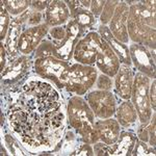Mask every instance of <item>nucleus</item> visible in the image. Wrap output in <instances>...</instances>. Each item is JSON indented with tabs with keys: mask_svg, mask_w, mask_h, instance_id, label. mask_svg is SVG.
Wrapping results in <instances>:
<instances>
[{
	"mask_svg": "<svg viewBox=\"0 0 156 156\" xmlns=\"http://www.w3.org/2000/svg\"><path fill=\"white\" fill-rule=\"evenodd\" d=\"M155 1L135 2L129 6L127 19L128 37L136 44L155 49Z\"/></svg>",
	"mask_w": 156,
	"mask_h": 156,
	"instance_id": "f257e3e1",
	"label": "nucleus"
},
{
	"mask_svg": "<svg viewBox=\"0 0 156 156\" xmlns=\"http://www.w3.org/2000/svg\"><path fill=\"white\" fill-rule=\"evenodd\" d=\"M97 80V71L94 67L82 64L70 66L60 76V83L68 92L83 95Z\"/></svg>",
	"mask_w": 156,
	"mask_h": 156,
	"instance_id": "f03ea898",
	"label": "nucleus"
},
{
	"mask_svg": "<svg viewBox=\"0 0 156 156\" xmlns=\"http://www.w3.org/2000/svg\"><path fill=\"white\" fill-rule=\"evenodd\" d=\"M150 80L149 77L142 73H136L132 85V104L140 118V124L146 125L152 117V108L149 97Z\"/></svg>",
	"mask_w": 156,
	"mask_h": 156,
	"instance_id": "7ed1b4c3",
	"label": "nucleus"
},
{
	"mask_svg": "<svg viewBox=\"0 0 156 156\" xmlns=\"http://www.w3.org/2000/svg\"><path fill=\"white\" fill-rule=\"evenodd\" d=\"M68 117L70 126L75 130L80 129L84 125L95 124V115L87 101L79 96H74L68 102Z\"/></svg>",
	"mask_w": 156,
	"mask_h": 156,
	"instance_id": "20e7f679",
	"label": "nucleus"
},
{
	"mask_svg": "<svg viewBox=\"0 0 156 156\" xmlns=\"http://www.w3.org/2000/svg\"><path fill=\"white\" fill-rule=\"evenodd\" d=\"M101 44V37L97 32L90 31L80 39L74 49L73 57L79 64L92 66L96 62L97 52Z\"/></svg>",
	"mask_w": 156,
	"mask_h": 156,
	"instance_id": "39448f33",
	"label": "nucleus"
},
{
	"mask_svg": "<svg viewBox=\"0 0 156 156\" xmlns=\"http://www.w3.org/2000/svg\"><path fill=\"white\" fill-rule=\"evenodd\" d=\"M87 104L99 119H108L115 114V99L109 90H93L87 96Z\"/></svg>",
	"mask_w": 156,
	"mask_h": 156,
	"instance_id": "423d86ee",
	"label": "nucleus"
},
{
	"mask_svg": "<svg viewBox=\"0 0 156 156\" xmlns=\"http://www.w3.org/2000/svg\"><path fill=\"white\" fill-rule=\"evenodd\" d=\"M69 67V62L55 56L42 57L34 60V70L37 74L42 78L52 80L59 89H62V85L60 83V76Z\"/></svg>",
	"mask_w": 156,
	"mask_h": 156,
	"instance_id": "0eeeda50",
	"label": "nucleus"
},
{
	"mask_svg": "<svg viewBox=\"0 0 156 156\" xmlns=\"http://www.w3.org/2000/svg\"><path fill=\"white\" fill-rule=\"evenodd\" d=\"M66 30L67 36L62 42L56 43L52 41V43L55 47V57L65 62H69L73 56L76 44L84 34V29L80 27L74 20H70L66 26Z\"/></svg>",
	"mask_w": 156,
	"mask_h": 156,
	"instance_id": "6e6552de",
	"label": "nucleus"
},
{
	"mask_svg": "<svg viewBox=\"0 0 156 156\" xmlns=\"http://www.w3.org/2000/svg\"><path fill=\"white\" fill-rule=\"evenodd\" d=\"M129 54L131 62L134 64L140 73L150 78H155V62L147 47L133 43L129 47Z\"/></svg>",
	"mask_w": 156,
	"mask_h": 156,
	"instance_id": "1a4fd4ad",
	"label": "nucleus"
},
{
	"mask_svg": "<svg viewBox=\"0 0 156 156\" xmlns=\"http://www.w3.org/2000/svg\"><path fill=\"white\" fill-rule=\"evenodd\" d=\"M96 65L103 74L115 77L120 69V60L112 47L101 37L100 48L97 52Z\"/></svg>",
	"mask_w": 156,
	"mask_h": 156,
	"instance_id": "9d476101",
	"label": "nucleus"
},
{
	"mask_svg": "<svg viewBox=\"0 0 156 156\" xmlns=\"http://www.w3.org/2000/svg\"><path fill=\"white\" fill-rule=\"evenodd\" d=\"M48 28L49 26L45 23L24 30L19 37L18 50L25 55L31 53L34 49L37 48L43 37L47 34Z\"/></svg>",
	"mask_w": 156,
	"mask_h": 156,
	"instance_id": "9b49d317",
	"label": "nucleus"
},
{
	"mask_svg": "<svg viewBox=\"0 0 156 156\" xmlns=\"http://www.w3.org/2000/svg\"><path fill=\"white\" fill-rule=\"evenodd\" d=\"M129 14V6L125 1H121L115 12L114 17L109 22V29L118 41L127 44L129 41L127 32V19Z\"/></svg>",
	"mask_w": 156,
	"mask_h": 156,
	"instance_id": "f8f14e48",
	"label": "nucleus"
},
{
	"mask_svg": "<svg viewBox=\"0 0 156 156\" xmlns=\"http://www.w3.org/2000/svg\"><path fill=\"white\" fill-rule=\"evenodd\" d=\"M29 11H25L23 14H21L19 17L15 18L12 21L11 26H9V34H7L6 37V48H7V53L11 56V58L16 59L18 56L19 50H18V42L19 37L21 36V27L22 24L25 21L28 20V17L30 15Z\"/></svg>",
	"mask_w": 156,
	"mask_h": 156,
	"instance_id": "ddd939ff",
	"label": "nucleus"
},
{
	"mask_svg": "<svg viewBox=\"0 0 156 156\" xmlns=\"http://www.w3.org/2000/svg\"><path fill=\"white\" fill-rule=\"evenodd\" d=\"M70 18V11L65 1H49L45 12V21L48 26L56 27L65 24Z\"/></svg>",
	"mask_w": 156,
	"mask_h": 156,
	"instance_id": "4468645a",
	"label": "nucleus"
},
{
	"mask_svg": "<svg viewBox=\"0 0 156 156\" xmlns=\"http://www.w3.org/2000/svg\"><path fill=\"white\" fill-rule=\"evenodd\" d=\"M29 59L25 56L17 57L11 62L7 68H4V70L1 73L2 81L4 84H12L18 82L21 78H23L26 75L27 71L29 69Z\"/></svg>",
	"mask_w": 156,
	"mask_h": 156,
	"instance_id": "2eb2a0df",
	"label": "nucleus"
},
{
	"mask_svg": "<svg viewBox=\"0 0 156 156\" xmlns=\"http://www.w3.org/2000/svg\"><path fill=\"white\" fill-rule=\"evenodd\" d=\"M99 34H100V37L112 47V49L114 50L115 53L117 54L120 62H122L123 65H126V66H129V67L131 66L129 48L126 46V44L118 41V40L112 36L109 27L105 26V25H102V26L99 27Z\"/></svg>",
	"mask_w": 156,
	"mask_h": 156,
	"instance_id": "dca6fc26",
	"label": "nucleus"
},
{
	"mask_svg": "<svg viewBox=\"0 0 156 156\" xmlns=\"http://www.w3.org/2000/svg\"><path fill=\"white\" fill-rule=\"evenodd\" d=\"M95 128L99 133V137L106 145H114L120 136V124L117 120L108 118L95 122Z\"/></svg>",
	"mask_w": 156,
	"mask_h": 156,
	"instance_id": "f3484780",
	"label": "nucleus"
},
{
	"mask_svg": "<svg viewBox=\"0 0 156 156\" xmlns=\"http://www.w3.org/2000/svg\"><path fill=\"white\" fill-rule=\"evenodd\" d=\"M133 85V74L129 66L123 65L115 75V90L120 98L129 100L131 98Z\"/></svg>",
	"mask_w": 156,
	"mask_h": 156,
	"instance_id": "a211bd4d",
	"label": "nucleus"
},
{
	"mask_svg": "<svg viewBox=\"0 0 156 156\" xmlns=\"http://www.w3.org/2000/svg\"><path fill=\"white\" fill-rule=\"evenodd\" d=\"M115 112H117V121L120 125L124 127L130 126L136 121V110L133 106L132 102H130L129 100H125L124 102L121 103Z\"/></svg>",
	"mask_w": 156,
	"mask_h": 156,
	"instance_id": "6ab92c4d",
	"label": "nucleus"
},
{
	"mask_svg": "<svg viewBox=\"0 0 156 156\" xmlns=\"http://www.w3.org/2000/svg\"><path fill=\"white\" fill-rule=\"evenodd\" d=\"M137 140V136H135L132 132L122 131L120 132V136L118 140V149L115 154L117 155H124L129 156L131 155L134 145Z\"/></svg>",
	"mask_w": 156,
	"mask_h": 156,
	"instance_id": "aec40b11",
	"label": "nucleus"
},
{
	"mask_svg": "<svg viewBox=\"0 0 156 156\" xmlns=\"http://www.w3.org/2000/svg\"><path fill=\"white\" fill-rule=\"evenodd\" d=\"M70 17L84 30L87 28H92L96 23V17L92 14V12L83 9L82 6L78 7L73 14L70 15Z\"/></svg>",
	"mask_w": 156,
	"mask_h": 156,
	"instance_id": "412c9836",
	"label": "nucleus"
},
{
	"mask_svg": "<svg viewBox=\"0 0 156 156\" xmlns=\"http://www.w3.org/2000/svg\"><path fill=\"white\" fill-rule=\"evenodd\" d=\"M76 131L81 135L82 140H83V143H85V144L93 145L100 140L99 133H98L97 129L95 128L94 125H90V124L84 125L83 127H81L80 129L76 130Z\"/></svg>",
	"mask_w": 156,
	"mask_h": 156,
	"instance_id": "4be33fe9",
	"label": "nucleus"
},
{
	"mask_svg": "<svg viewBox=\"0 0 156 156\" xmlns=\"http://www.w3.org/2000/svg\"><path fill=\"white\" fill-rule=\"evenodd\" d=\"M31 1H28V0H22V1H3V5L5 7V9L9 14L12 15H20L23 14L25 12V9H27Z\"/></svg>",
	"mask_w": 156,
	"mask_h": 156,
	"instance_id": "5701e85b",
	"label": "nucleus"
},
{
	"mask_svg": "<svg viewBox=\"0 0 156 156\" xmlns=\"http://www.w3.org/2000/svg\"><path fill=\"white\" fill-rule=\"evenodd\" d=\"M55 56V47L49 40H43L36 50V58Z\"/></svg>",
	"mask_w": 156,
	"mask_h": 156,
	"instance_id": "b1692460",
	"label": "nucleus"
},
{
	"mask_svg": "<svg viewBox=\"0 0 156 156\" xmlns=\"http://www.w3.org/2000/svg\"><path fill=\"white\" fill-rule=\"evenodd\" d=\"M119 3H120V1H117V0H109V1L105 2L103 11L101 12V15H100V19H101V22L103 25L110 22V20L114 17L115 12V9H117L118 5H119Z\"/></svg>",
	"mask_w": 156,
	"mask_h": 156,
	"instance_id": "393cba45",
	"label": "nucleus"
},
{
	"mask_svg": "<svg viewBox=\"0 0 156 156\" xmlns=\"http://www.w3.org/2000/svg\"><path fill=\"white\" fill-rule=\"evenodd\" d=\"M118 149V144L115 143L114 145H106L105 143H95L94 146V154L99 156H106V155H114Z\"/></svg>",
	"mask_w": 156,
	"mask_h": 156,
	"instance_id": "a878e982",
	"label": "nucleus"
},
{
	"mask_svg": "<svg viewBox=\"0 0 156 156\" xmlns=\"http://www.w3.org/2000/svg\"><path fill=\"white\" fill-rule=\"evenodd\" d=\"M155 147L147 145L145 142L142 140H136L134 145V148L132 150L131 155H155Z\"/></svg>",
	"mask_w": 156,
	"mask_h": 156,
	"instance_id": "bb28decb",
	"label": "nucleus"
},
{
	"mask_svg": "<svg viewBox=\"0 0 156 156\" xmlns=\"http://www.w3.org/2000/svg\"><path fill=\"white\" fill-rule=\"evenodd\" d=\"M0 19H1V21H0V37H1V40H3L7 34V29H9V12L5 9H3V1H1Z\"/></svg>",
	"mask_w": 156,
	"mask_h": 156,
	"instance_id": "cd10ccee",
	"label": "nucleus"
},
{
	"mask_svg": "<svg viewBox=\"0 0 156 156\" xmlns=\"http://www.w3.org/2000/svg\"><path fill=\"white\" fill-rule=\"evenodd\" d=\"M66 36H67V30L66 27L64 26H56L51 28V30H50V37L53 40V42L56 43L62 42L66 37Z\"/></svg>",
	"mask_w": 156,
	"mask_h": 156,
	"instance_id": "c85d7f7f",
	"label": "nucleus"
},
{
	"mask_svg": "<svg viewBox=\"0 0 156 156\" xmlns=\"http://www.w3.org/2000/svg\"><path fill=\"white\" fill-rule=\"evenodd\" d=\"M97 87L101 90H109L112 87V80L110 79L109 76L105 74L100 75L96 80Z\"/></svg>",
	"mask_w": 156,
	"mask_h": 156,
	"instance_id": "c756f323",
	"label": "nucleus"
},
{
	"mask_svg": "<svg viewBox=\"0 0 156 156\" xmlns=\"http://www.w3.org/2000/svg\"><path fill=\"white\" fill-rule=\"evenodd\" d=\"M148 132H149V146L155 147V114L153 115V119H150L149 123L147 124Z\"/></svg>",
	"mask_w": 156,
	"mask_h": 156,
	"instance_id": "7c9ffc66",
	"label": "nucleus"
},
{
	"mask_svg": "<svg viewBox=\"0 0 156 156\" xmlns=\"http://www.w3.org/2000/svg\"><path fill=\"white\" fill-rule=\"evenodd\" d=\"M5 142H6L7 146H9V150L12 151V154L14 155H23L22 151L20 150V147L16 144V142H15L14 138H12L11 135H5Z\"/></svg>",
	"mask_w": 156,
	"mask_h": 156,
	"instance_id": "2f4dec72",
	"label": "nucleus"
},
{
	"mask_svg": "<svg viewBox=\"0 0 156 156\" xmlns=\"http://www.w3.org/2000/svg\"><path fill=\"white\" fill-rule=\"evenodd\" d=\"M105 2L103 0H100V1H92L90 3V9H92V14L94 15L95 17H98L101 15V12L103 11V7L105 5Z\"/></svg>",
	"mask_w": 156,
	"mask_h": 156,
	"instance_id": "473e14b6",
	"label": "nucleus"
},
{
	"mask_svg": "<svg viewBox=\"0 0 156 156\" xmlns=\"http://www.w3.org/2000/svg\"><path fill=\"white\" fill-rule=\"evenodd\" d=\"M42 14L40 12L34 11L30 12L28 20H27V23L28 25H34V26H37L40 24V22L42 21Z\"/></svg>",
	"mask_w": 156,
	"mask_h": 156,
	"instance_id": "72a5a7b5",
	"label": "nucleus"
},
{
	"mask_svg": "<svg viewBox=\"0 0 156 156\" xmlns=\"http://www.w3.org/2000/svg\"><path fill=\"white\" fill-rule=\"evenodd\" d=\"M137 138L145 143L149 142V132H148L147 124L142 125V126L137 129Z\"/></svg>",
	"mask_w": 156,
	"mask_h": 156,
	"instance_id": "f704fd0d",
	"label": "nucleus"
},
{
	"mask_svg": "<svg viewBox=\"0 0 156 156\" xmlns=\"http://www.w3.org/2000/svg\"><path fill=\"white\" fill-rule=\"evenodd\" d=\"M76 155H94V150L92 149V147L90 146V144H85L80 146V148L77 150Z\"/></svg>",
	"mask_w": 156,
	"mask_h": 156,
	"instance_id": "c9c22d12",
	"label": "nucleus"
},
{
	"mask_svg": "<svg viewBox=\"0 0 156 156\" xmlns=\"http://www.w3.org/2000/svg\"><path fill=\"white\" fill-rule=\"evenodd\" d=\"M156 81L153 80V83L151 84L150 89H149V97H150V102H151V106H153V109H155L156 107Z\"/></svg>",
	"mask_w": 156,
	"mask_h": 156,
	"instance_id": "e433bc0d",
	"label": "nucleus"
},
{
	"mask_svg": "<svg viewBox=\"0 0 156 156\" xmlns=\"http://www.w3.org/2000/svg\"><path fill=\"white\" fill-rule=\"evenodd\" d=\"M49 4V1H31L30 5H31L32 9H34L36 11H44V9H47Z\"/></svg>",
	"mask_w": 156,
	"mask_h": 156,
	"instance_id": "4c0bfd02",
	"label": "nucleus"
},
{
	"mask_svg": "<svg viewBox=\"0 0 156 156\" xmlns=\"http://www.w3.org/2000/svg\"><path fill=\"white\" fill-rule=\"evenodd\" d=\"M6 65V53H5V49H4L3 45H0V67L1 70L3 71L4 68Z\"/></svg>",
	"mask_w": 156,
	"mask_h": 156,
	"instance_id": "58836bf2",
	"label": "nucleus"
}]
</instances>
